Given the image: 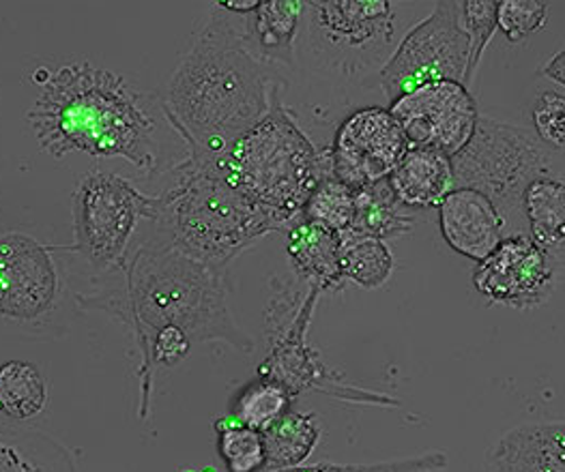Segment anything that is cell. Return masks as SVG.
Returning <instances> with one entry per match:
<instances>
[{
    "mask_svg": "<svg viewBox=\"0 0 565 472\" xmlns=\"http://www.w3.org/2000/svg\"><path fill=\"white\" fill-rule=\"evenodd\" d=\"M469 63V37L460 24L458 2H439L396 45L381 69V86L394 104L435 82H462Z\"/></svg>",
    "mask_w": 565,
    "mask_h": 472,
    "instance_id": "obj_8",
    "label": "cell"
},
{
    "mask_svg": "<svg viewBox=\"0 0 565 472\" xmlns=\"http://www.w3.org/2000/svg\"><path fill=\"white\" fill-rule=\"evenodd\" d=\"M437 206L445 243L465 258L480 262L505 238V219L480 192L451 190Z\"/></svg>",
    "mask_w": 565,
    "mask_h": 472,
    "instance_id": "obj_15",
    "label": "cell"
},
{
    "mask_svg": "<svg viewBox=\"0 0 565 472\" xmlns=\"http://www.w3.org/2000/svg\"><path fill=\"white\" fill-rule=\"evenodd\" d=\"M292 399L295 397L288 394L280 383L256 376V380L245 385L242 391L233 397L231 417L243 426L263 433L290 410Z\"/></svg>",
    "mask_w": 565,
    "mask_h": 472,
    "instance_id": "obj_25",
    "label": "cell"
},
{
    "mask_svg": "<svg viewBox=\"0 0 565 472\" xmlns=\"http://www.w3.org/2000/svg\"><path fill=\"white\" fill-rule=\"evenodd\" d=\"M531 122L535 138L551 151H564L565 144V97L564 93L546 90L540 93L533 108Z\"/></svg>",
    "mask_w": 565,
    "mask_h": 472,
    "instance_id": "obj_32",
    "label": "cell"
},
{
    "mask_svg": "<svg viewBox=\"0 0 565 472\" xmlns=\"http://www.w3.org/2000/svg\"><path fill=\"white\" fill-rule=\"evenodd\" d=\"M548 18V2L501 0L497 2V31L510 43H521L542 31Z\"/></svg>",
    "mask_w": 565,
    "mask_h": 472,
    "instance_id": "obj_31",
    "label": "cell"
},
{
    "mask_svg": "<svg viewBox=\"0 0 565 472\" xmlns=\"http://www.w3.org/2000/svg\"><path fill=\"white\" fill-rule=\"evenodd\" d=\"M390 247L370 236L342 235V276L362 288H379L394 273Z\"/></svg>",
    "mask_w": 565,
    "mask_h": 472,
    "instance_id": "obj_26",
    "label": "cell"
},
{
    "mask_svg": "<svg viewBox=\"0 0 565 472\" xmlns=\"http://www.w3.org/2000/svg\"><path fill=\"white\" fill-rule=\"evenodd\" d=\"M355 192V217L351 230L344 235L370 236V238H392L404 235L413 228V208L404 206L394 194L390 181H379Z\"/></svg>",
    "mask_w": 565,
    "mask_h": 472,
    "instance_id": "obj_22",
    "label": "cell"
},
{
    "mask_svg": "<svg viewBox=\"0 0 565 472\" xmlns=\"http://www.w3.org/2000/svg\"><path fill=\"white\" fill-rule=\"evenodd\" d=\"M286 254L297 276L321 294L344 286L342 235L299 217L286 228Z\"/></svg>",
    "mask_w": 565,
    "mask_h": 472,
    "instance_id": "obj_17",
    "label": "cell"
},
{
    "mask_svg": "<svg viewBox=\"0 0 565 472\" xmlns=\"http://www.w3.org/2000/svg\"><path fill=\"white\" fill-rule=\"evenodd\" d=\"M387 181L404 206H437L454 190L451 159L435 149L408 147Z\"/></svg>",
    "mask_w": 565,
    "mask_h": 472,
    "instance_id": "obj_18",
    "label": "cell"
},
{
    "mask_svg": "<svg viewBox=\"0 0 565 472\" xmlns=\"http://www.w3.org/2000/svg\"><path fill=\"white\" fill-rule=\"evenodd\" d=\"M555 155L533 133L490 118H478L469 144L451 158L454 190H473L488 197L508 224L526 185L553 176Z\"/></svg>",
    "mask_w": 565,
    "mask_h": 472,
    "instance_id": "obj_7",
    "label": "cell"
},
{
    "mask_svg": "<svg viewBox=\"0 0 565 472\" xmlns=\"http://www.w3.org/2000/svg\"><path fill=\"white\" fill-rule=\"evenodd\" d=\"M29 120L43 151L54 158L86 153L122 158L153 170L156 120L129 84L88 63L63 65L43 84Z\"/></svg>",
    "mask_w": 565,
    "mask_h": 472,
    "instance_id": "obj_2",
    "label": "cell"
},
{
    "mask_svg": "<svg viewBox=\"0 0 565 472\" xmlns=\"http://www.w3.org/2000/svg\"><path fill=\"white\" fill-rule=\"evenodd\" d=\"M531 240L553 260L564 258L565 183L562 176L533 179L521 197Z\"/></svg>",
    "mask_w": 565,
    "mask_h": 472,
    "instance_id": "obj_20",
    "label": "cell"
},
{
    "mask_svg": "<svg viewBox=\"0 0 565 472\" xmlns=\"http://www.w3.org/2000/svg\"><path fill=\"white\" fill-rule=\"evenodd\" d=\"M408 147L435 149L456 158L471 140L478 104L462 82H435L396 99L390 108Z\"/></svg>",
    "mask_w": 565,
    "mask_h": 472,
    "instance_id": "obj_11",
    "label": "cell"
},
{
    "mask_svg": "<svg viewBox=\"0 0 565 472\" xmlns=\"http://www.w3.org/2000/svg\"><path fill=\"white\" fill-rule=\"evenodd\" d=\"M56 271L50 254L24 235L0 238V314L35 318L50 310Z\"/></svg>",
    "mask_w": 565,
    "mask_h": 472,
    "instance_id": "obj_14",
    "label": "cell"
},
{
    "mask_svg": "<svg viewBox=\"0 0 565 472\" xmlns=\"http://www.w3.org/2000/svg\"><path fill=\"white\" fill-rule=\"evenodd\" d=\"M447 464H449L447 453H444V451H428V453H419V455H411V458L372 462V464L319 462V464H301V466L271 472H439L445 471Z\"/></svg>",
    "mask_w": 565,
    "mask_h": 472,
    "instance_id": "obj_30",
    "label": "cell"
},
{
    "mask_svg": "<svg viewBox=\"0 0 565 472\" xmlns=\"http://www.w3.org/2000/svg\"><path fill=\"white\" fill-rule=\"evenodd\" d=\"M546 78L553 79V82H557L559 86H564L565 84V52H557L555 56H553V61L548 63V67H544V72H542Z\"/></svg>",
    "mask_w": 565,
    "mask_h": 472,
    "instance_id": "obj_33",
    "label": "cell"
},
{
    "mask_svg": "<svg viewBox=\"0 0 565 472\" xmlns=\"http://www.w3.org/2000/svg\"><path fill=\"white\" fill-rule=\"evenodd\" d=\"M476 290L490 303L529 310L555 290V260L529 236L508 235L473 271Z\"/></svg>",
    "mask_w": 565,
    "mask_h": 472,
    "instance_id": "obj_13",
    "label": "cell"
},
{
    "mask_svg": "<svg viewBox=\"0 0 565 472\" xmlns=\"http://www.w3.org/2000/svg\"><path fill=\"white\" fill-rule=\"evenodd\" d=\"M319 297L321 292L317 288L299 292L292 283H278V279H274V292L265 310L267 354L256 374L280 383L292 397L317 391L353 404L401 406L387 395L344 385L342 376L327 367L321 354L308 344V329Z\"/></svg>",
    "mask_w": 565,
    "mask_h": 472,
    "instance_id": "obj_6",
    "label": "cell"
},
{
    "mask_svg": "<svg viewBox=\"0 0 565 472\" xmlns=\"http://www.w3.org/2000/svg\"><path fill=\"white\" fill-rule=\"evenodd\" d=\"M408 144L398 120L387 108H364L347 118L338 133L331 155V174L360 190L385 181L406 153Z\"/></svg>",
    "mask_w": 565,
    "mask_h": 472,
    "instance_id": "obj_12",
    "label": "cell"
},
{
    "mask_svg": "<svg viewBox=\"0 0 565 472\" xmlns=\"http://www.w3.org/2000/svg\"><path fill=\"white\" fill-rule=\"evenodd\" d=\"M321 440V426L315 412L288 410L280 421L263 432L267 469L282 471L301 466Z\"/></svg>",
    "mask_w": 565,
    "mask_h": 472,
    "instance_id": "obj_23",
    "label": "cell"
},
{
    "mask_svg": "<svg viewBox=\"0 0 565 472\" xmlns=\"http://www.w3.org/2000/svg\"><path fill=\"white\" fill-rule=\"evenodd\" d=\"M199 163L260 208L278 230L295 224L315 187L333 176L329 151L310 142L282 104L222 155Z\"/></svg>",
    "mask_w": 565,
    "mask_h": 472,
    "instance_id": "obj_4",
    "label": "cell"
},
{
    "mask_svg": "<svg viewBox=\"0 0 565 472\" xmlns=\"http://www.w3.org/2000/svg\"><path fill=\"white\" fill-rule=\"evenodd\" d=\"M460 24L469 37V63L462 84L469 88L486 47L497 33V0H465L458 2Z\"/></svg>",
    "mask_w": 565,
    "mask_h": 472,
    "instance_id": "obj_29",
    "label": "cell"
},
{
    "mask_svg": "<svg viewBox=\"0 0 565 472\" xmlns=\"http://www.w3.org/2000/svg\"><path fill=\"white\" fill-rule=\"evenodd\" d=\"M45 383L40 369L26 361L0 365V412L13 421L38 417L45 406Z\"/></svg>",
    "mask_w": 565,
    "mask_h": 472,
    "instance_id": "obj_24",
    "label": "cell"
},
{
    "mask_svg": "<svg viewBox=\"0 0 565 472\" xmlns=\"http://www.w3.org/2000/svg\"><path fill=\"white\" fill-rule=\"evenodd\" d=\"M179 472H217L211 466H188V469H181Z\"/></svg>",
    "mask_w": 565,
    "mask_h": 472,
    "instance_id": "obj_34",
    "label": "cell"
},
{
    "mask_svg": "<svg viewBox=\"0 0 565 472\" xmlns=\"http://www.w3.org/2000/svg\"><path fill=\"white\" fill-rule=\"evenodd\" d=\"M145 217L162 224L177 251L215 269H226L260 236L278 233L260 208L192 158L179 165L168 192L147 200Z\"/></svg>",
    "mask_w": 565,
    "mask_h": 472,
    "instance_id": "obj_5",
    "label": "cell"
},
{
    "mask_svg": "<svg viewBox=\"0 0 565 472\" xmlns=\"http://www.w3.org/2000/svg\"><path fill=\"white\" fill-rule=\"evenodd\" d=\"M147 200L121 176L104 172L84 176L74 200L82 254L99 267L119 262L138 217L147 215Z\"/></svg>",
    "mask_w": 565,
    "mask_h": 472,
    "instance_id": "obj_10",
    "label": "cell"
},
{
    "mask_svg": "<svg viewBox=\"0 0 565 472\" xmlns=\"http://www.w3.org/2000/svg\"><path fill=\"white\" fill-rule=\"evenodd\" d=\"M228 299L226 269L196 262L172 245L138 251L129 267V308L142 348L158 331L179 329L194 344L226 342L252 353L254 342L235 322Z\"/></svg>",
    "mask_w": 565,
    "mask_h": 472,
    "instance_id": "obj_3",
    "label": "cell"
},
{
    "mask_svg": "<svg viewBox=\"0 0 565 472\" xmlns=\"http://www.w3.org/2000/svg\"><path fill=\"white\" fill-rule=\"evenodd\" d=\"M301 217L344 235L355 217V192L335 176H324L308 197Z\"/></svg>",
    "mask_w": 565,
    "mask_h": 472,
    "instance_id": "obj_28",
    "label": "cell"
},
{
    "mask_svg": "<svg viewBox=\"0 0 565 472\" xmlns=\"http://www.w3.org/2000/svg\"><path fill=\"white\" fill-rule=\"evenodd\" d=\"M306 13L317 52L344 74L379 65L396 33L390 0H310Z\"/></svg>",
    "mask_w": 565,
    "mask_h": 472,
    "instance_id": "obj_9",
    "label": "cell"
},
{
    "mask_svg": "<svg viewBox=\"0 0 565 472\" xmlns=\"http://www.w3.org/2000/svg\"><path fill=\"white\" fill-rule=\"evenodd\" d=\"M217 436V453L228 472H263L267 469V453L263 433L228 417L213 421Z\"/></svg>",
    "mask_w": 565,
    "mask_h": 472,
    "instance_id": "obj_27",
    "label": "cell"
},
{
    "mask_svg": "<svg viewBox=\"0 0 565 472\" xmlns=\"http://www.w3.org/2000/svg\"><path fill=\"white\" fill-rule=\"evenodd\" d=\"M303 13V0H258V7L243 15L245 33L254 52L271 65H292L295 40Z\"/></svg>",
    "mask_w": 565,
    "mask_h": 472,
    "instance_id": "obj_19",
    "label": "cell"
},
{
    "mask_svg": "<svg viewBox=\"0 0 565 472\" xmlns=\"http://www.w3.org/2000/svg\"><path fill=\"white\" fill-rule=\"evenodd\" d=\"M0 472H78L72 453L45 433L0 423Z\"/></svg>",
    "mask_w": 565,
    "mask_h": 472,
    "instance_id": "obj_21",
    "label": "cell"
},
{
    "mask_svg": "<svg viewBox=\"0 0 565 472\" xmlns=\"http://www.w3.org/2000/svg\"><path fill=\"white\" fill-rule=\"evenodd\" d=\"M484 464L486 472H565V426H516L488 449Z\"/></svg>",
    "mask_w": 565,
    "mask_h": 472,
    "instance_id": "obj_16",
    "label": "cell"
},
{
    "mask_svg": "<svg viewBox=\"0 0 565 472\" xmlns=\"http://www.w3.org/2000/svg\"><path fill=\"white\" fill-rule=\"evenodd\" d=\"M280 79L249 45L243 15L213 9L168 86V118L190 158L222 155L280 104Z\"/></svg>",
    "mask_w": 565,
    "mask_h": 472,
    "instance_id": "obj_1",
    "label": "cell"
}]
</instances>
